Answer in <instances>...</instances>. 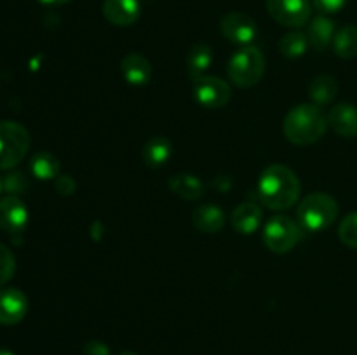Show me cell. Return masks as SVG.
I'll use <instances>...</instances> for the list:
<instances>
[{"mask_svg": "<svg viewBox=\"0 0 357 355\" xmlns=\"http://www.w3.org/2000/svg\"><path fill=\"white\" fill-rule=\"evenodd\" d=\"M300 180L295 171L284 164L265 167L258 180V197L272 211H286L300 198Z\"/></svg>", "mask_w": 357, "mask_h": 355, "instance_id": "cell-1", "label": "cell"}, {"mask_svg": "<svg viewBox=\"0 0 357 355\" xmlns=\"http://www.w3.org/2000/svg\"><path fill=\"white\" fill-rule=\"evenodd\" d=\"M328 129V115L317 104H298L286 115L282 131L293 145L309 146L319 141Z\"/></svg>", "mask_w": 357, "mask_h": 355, "instance_id": "cell-2", "label": "cell"}, {"mask_svg": "<svg viewBox=\"0 0 357 355\" xmlns=\"http://www.w3.org/2000/svg\"><path fill=\"white\" fill-rule=\"evenodd\" d=\"M338 218V204L331 195L314 191L302 198L296 207V221L303 232H321L333 225Z\"/></svg>", "mask_w": 357, "mask_h": 355, "instance_id": "cell-3", "label": "cell"}, {"mask_svg": "<svg viewBox=\"0 0 357 355\" xmlns=\"http://www.w3.org/2000/svg\"><path fill=\"white\" fill-rule=\"evenodd\" d=\"M227 73L237 87H253L261 80L265 73V58L255 45H244L230 58Z\"/></svg>", "mask_w": 357, "mask_h": 355, "instance_id": "cell-4", "label": "cell"}, {"mask_svg": "<svg viewBox=\"0 0 357 355\" xmlns=\"http://www.w3.org/2000/svg\"><path fill=\"white\" fill-rule=\"evenodd\" d=\"M30 150V134L20 122H0V169H14Z\"/></svg>", "mask_w": 357, "mask_h": 355, "instance_id": "cell-5", "label": "cell"}, {"mask_svg": "<svg viewBox=\"0 0 357 355\" xmlns=\"http://www.w3.org/2000/svg\"><path fill=\"white\" fill-rule=\"evenodd\" d=\"M303 235V228L298 221L288 216H274L264 226V242L272 253H289Z\"/></svg>", "mask_w": 357, "mask_h": 355, "instance_id": "cell-6", "label": "cell"}, {"mask_svg": "<svg viewBox=\"0 0 357 355\" xmlns=\"http://www.w3.org/2000/svg\"><path fill=\"white\" fill-rule=\"evenodd\" d=\"M268 14L279 24L288 28H302L310 21V0H267Z\"/></svg>", "mask_w": 357, "mask_h": 355, "instance_id": "cell-7", "label": "cell"}, {"mask_svg": "<svg viewBox=\"0 0 357 355\" xmlns=\"http://www.w3.org/2000/svg\"><path fill=\"white\" fill-rule=\"evenodd\" d=\"M194 96L204 108L218 110L229 104L232 97V89L225 80L218 77L204 75L194 82Z\"/></svg>", "mask_w": 357, "mask_h": 355, "instance_id": "cell-8", "label": "cell"}, {"mask_svg": "<svg viewBox=\"0 0 357 355\" xmlns=\"http://www.w3.org/2000/svg\"><path fill=\"white\" fill-rule=\"evenodd\" d=\"M220 31L229 42L237 45H251L258 35V26L250 14L229 13L220 21Z\"/></svg>", "mask_w": 357, "mask_h": 355, "instance_id": "cell-9", "label": "cell"}, {"mask_svg": "<svg viewBox=\"0 0 357 355\" xmlns=\"http://www.w3.org/2000/svg\"><path fill=\"white\" fill-rule=\"evenodd\" d=\"M28 225V209L20 197L0 198V228L9 235H20Z\"/></svg>", "mask_w": 357, "mask_h": 355, "instance_id": "cell-10", "label": "cell"}, {"mask_svg": "<svg viewBox=\"0 0 357 355\" xmlns=\"http://www.w3.org/2000/svg\"><path fill=\"white\" fill-rule=\"evenodd\" d=\"M28 312V299L23 291L16 287L0 289V324L14 326L21 322Z\"/></svg>", "mask_w": 357, "mask_h": 355, "instance_id": "cell-11", "label": "cell"}, {"mask_svg": "<svg viewBox=\"0 0 357 355\" xmlns=\"http://www.w3.org/2000/svg\"><path fill=\"white\" fill-rule=\"evenodd\" d=\"M142 14L139 0H105L103 16L115 26H131Z\"/></svg>", "mask_w": 357, "mask_h": 355, "instance_id": "cell-12", "label": "cell"}, {"mask_svg": "<svg viewBox=\"0 0 357 355\" xmlns=\"http://www.w3.org/2000/svg\"><path fill=\"white\" fill-rule=\"evenodd\" d=\"M261 219H264V211L260 205L255 202H243L234 209L230 221L234 230L241 235H251L261 226Z\"/></svg>", "mask_w": 357, "mask_h": 355, "instance_id": "cell-13", "label": "cell"}, {"mask_svg": "<svg viewBox=\"0 0 357 355\" xmlns=\"http://www.w3.org/2000/svg\"><path fill=\"white\" fill-rule=\"evenodd\" d=\"M328 125L342 138H356L357 136V108L354 104H337L328 113Z\"/></svg>", "mask_w": 357, "mask_h": 355, "instance_id": "cell-14", "label": "cell"}, {"mask_svg": "<svg viewBox=\"0 0 357 355\" xmlns=\"http://www.w3.org/2000/svg\"><path fill=\"white\" fill-rule=\"evenodd\" d=\"M122 77L131 86H145L152 79V65L145 56L129 52L122 59Z\"/></svg>", "mask_w": 357, "mask_h": 355, "instance_id": "cell-15", "label": "cell"}, {"mask_svg": "<svg viewBox=\"0 0 357 355\" xmlns=\"http://www.w3.org/2000/svg\"><path fill=\"white\" fill-rule=\"evenodd\" d=\"M192 223L202 233H216L225 226V212L216 204L197 205L192 212Z\"/></svg>", "mask_w": 357, "mask_h": 355, "instance_id": "cell-16", "label": "cell"}, {"mask_svg": "<svg viewBox=\"0 0 357 355\" xmlns=\"http://www.w3.org/2000/svg\"><path fill=\"white\" fill-rule=\"evenodd\" d=\"M309 45L314 51H324L330 44H333L335 38V21H331L326 14L312 17L307 30Z\"/></svg>", "mask_w": 357, "mask_h": 355, "instance_id": "cell-17", "label": "cell"}, {"mask_svg": "<svg viewBox=\"0 0 357 355\" xmlns=\"http://www.w3.org/2000/svg\"><path fill=\"white\" fill-rule=\"evenodd\" d=\"M169 190L183 200H197L204 195V184L194 174H174L167 183Z\"/></svg>", "mask_w": 357, "mask_h": 355, "instance_id": "cell-18", "label": "cell"}, {"mask_svg": "<svg viewBox=\"0 0 357 355\" xmlns=\"http://www.w3.org/2000/svg\"><path fill=\"white\" fill-rule=\"evenodd\" d=\"M173 155V143L164 136H155L149 139L143 146V162L149 167H162Z\"/></svg>", "mask_w": 357, "mask_h": 355, "instance_id": "cell-19", "label": "cell"}, {"mask_svg": "<svg viewBox=\"0 0 357 355\" xmlns=\"http://www.w3.org/2000/svg\"><path fill=\"white\" fill-rule=\"evenodd\" d=\"M213 63V49L206 44H195L187 56V72L192 80L206 75Z\"/></svg>", "mask_w": 357, "mask_h": 355, "instance_id": "cell-20", "label": "cell"}, {"mask_svg": "<svg viewBox=\"0 0 357 355\" xmlns=\"http://www.w3.org/2000/svg\"><path fill=\"white\" fill-rule=\"evenodd\" d=\"M338 84L333 77L330 75H317L309 86V96L317 106L330 104L337 97Z\"/></svg>", "mask_w": 357, "mask_h": 355, "instance_id": "cell-21", "label": "cell"}, {"mask_svg": "<svg viewBox=\"0 0 357 355\" xmlns=\"http://www.w3.org/2000/svg\"><path fill=\"white\" fill-rule=\"evenodd\" d=\"M30 171L37 180L49 181L59 176V160L51 152L35 153L30 162Z\"/></svg>", "mask_w": 357, "mask_h": 355, "instance_id": "cell-22", "label": "cell"}, {"mask_svg": "<svg viewBox=\"0 0 357 355\" xmlns=\"http://www.w3.org/2000/svg\"><path fill=\"white\" fill-rule=\"evenodd\" d=\"M333 51L335 54L344 59H352L357 56V26L349 24L340 31L335 33L333 38Z\"/></svg>", "mask_w": 357, "mask_h": 355, "instance_id": "cell-23", "label": "cell"}, {"mask_svg": "<svg viewBox=\"0 0 357 355\" xmlns=\"http://www.w3.org/2000/svg\"><path fill=\"white\" fill-rule=\"evenodd\" d=\"M309 49V38L302 31H289L279 40V52L288 59L302 58Z\"/></svg>", "mask_w": 357, "mask_h": 355, "instance_id": "cell-24", "label": "cell"}, {"mask_svg": "<svg viewBox=\"0 0 357 355\" xmlns=\"http://www.w3.org/2000/svg\"><path fill=\"white\" fill-rule=\"evenodd\" d=\"M2 184L3 191L7 195H14V197L26 194V190L30 188V181H28L26 174L21 173V171H13V173L7 174L2 180Z\"/></svg>", "mask_w": 357, "mask_h": 355, "instance_id": "cell-25", "label": "cell"}, {"mask_svg": "<svg viewBox=\"0 0 357 355\" xmlns=\"http://www.w3.org/2000/svg\"><path fill=\"white\" fill-rule=\"evenodd\" d=\"M338 237L351 249H357V212H351L342 219L338 226Z\"/></svg>", "mask_w": 357, "mask_h": 355, "instance_id": "cell-26", "label": "cell"}, {"mask_svg": "<svg viewBox=\"0 0 357 355\" xmlns=\"http://www.w3.org/2000/svg\"><path fill=\"white\" fill-rule=\"evenodd\" d=\"M14 271H16V258L9 247L0 242V287L14 277Z\"/></svg>", "mask_w": 357, "mask_h": 355, "instance_id": "cell-27", "label": "cell"}, {"mask_svg": "<svg viewBox=\"0 0 357 355\" xmlns=\"http://www.w3.org/2000/svg\"><path fill=\"white\" fill-rule=\"evenodd\" d=\"M312 3L323 14H335L344 9L347 0H312Z\"/></svg>", "mask_w": 357, "mask_h": 355, "instance_id": "cell-28", "label": "cell"}, {"mask_svg": "<svg viewBox=\"0 0 357 355\" xmlns=\"http://www.w3.org/2000/svg\"><path fill=\"white\" fill-rule=\"evenodd\" d=\"M54 187L58 190V194L65 195V197L66 195H72L77 190V184L72 176H58L54 180Z\"/></svg>", "mask_w": 357, "mask_h": 355, "instance_id": "cell-29", "label": "cell"}, {"mask_svg": "<svg viewBox=\"0 0 357 355\" xmlns=\"http://www.w3.org/2000/svg\"><path fill=\"white\" fill-rule=\"evenodd\" d=\"M84 355H108L110 354V350H108V347L105 343H101V341H87L86 345H84Z\"/></svg>", "mask_w": 357, "mask_h": 355, "instance_id": "cell-30", "label": "cell"}, {"mask_svg": "<svg viewBox=\"0 0 357 355\" xmlns=\"http://www.w3.org/2000/svg\"><path fill=\"white\" fill-rule=\"evenodd\" d=\"M38 2L45 3V6H63V3H68L70 0H38Z\"/></svg>", "mask_w": 357, "mask_h": 355, "instance_id": "cell-31", "label": "cell"}, {"mask_svg": "<svg viewBox=\"0 0 357 355\" xmlns=\"http://www.w3.org/2000/svg\"><path fill=\"white\" fill-rule=\"evenodd\" d=\"M0 355H14L10 350H0Z\"/></svg>", "mask_w": 357, "mask_h": 355, "instance_id": "cell-32", "label": "cell"}, {"mask_svg": "<svg viewBox=\"0 0 357 355\" xmlns=\"http://www.w3.org/2000/svg\"><path fill=\"white\" fill-rule=\"evenodd\" d=\"M119 355H138V354H132V352H122V354Z\"/></svg>", "mask_w": 357, "mask_h": 355, "instance_id": "cell-33", "label": "cell"}, {"mask_svg": "<svg viewBox=\"0 0 357 355\" xmlns=\"http://www.w3.org/2000/svg\"><path fill=\"white\" fill-rule=\"evenodd\" d=\"M2 190H3V184H2V178H0V194H2Z\"/></svg>", "mask_w": 357, "mask_h": 355, "instance_id": "cell-34", "label": "cell"}]
</instances>
